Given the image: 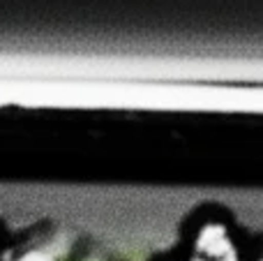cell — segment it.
<instances>
[{
	"label": "cell",
	"instance_id": "obj_1",
	"mask_svg": "<svg viewBox=\"0 0 263 261\" xmlns=\"http://www.w3.org/2000/svg\"><path fill=\"white\" fill-rule=\"evenodd\" d=\"M196 250H199L201 259L213 257V261L236 254V250H233L227 231H224V227H219V225H208V227L201 229L199 240H196Z\"/></svg>",
	"mask_w": 263,
	"mask_h": 261
},
{
	"label": "cell",
	"instance_id": "obj_2",
	"mask_svg": "<svg viewBox=\"0 0 263 261\" xmlns=\"http://www.w3.org/2000/svg\"><path fill=\"white\" fill-rule=\"evenodd\" d=\"M16 261H53L49 257V254H44V252H28V254H23L21 259H16Z\"/></svg>",
	"mask_w": 263,
	"mask_h": 261
},
{
	"label": "cell",
	"instance_id": "obj_3",
	"mask_svg": "<svg viewBox=\"0 0 263 261\" xmlns=\"http://www.w3.org/2000/svg\"><path fill=\"white\" fill-rule=\"evenodd\" d=\"M194 261H208V259H201L199 257V259H194ZM217 261H238V259H236V254H231V257H224V259H217Z\"/></svg>",
	"mask_w": 263,
	"mask_h": 261
}]
</instances>
